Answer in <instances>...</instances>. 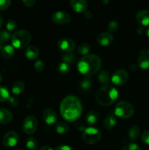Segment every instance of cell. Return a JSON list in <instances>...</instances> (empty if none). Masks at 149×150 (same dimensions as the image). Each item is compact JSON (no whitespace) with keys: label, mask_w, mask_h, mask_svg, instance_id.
<instances>
[{"label":"cell","mask_w":149,"mask_h":150,"mask_svg":"<svg viewBox=\"0 0 149 150\" xmlns=\"http://www.w3.org/2000/svg\"><path fill=\"white\" fill-rule=\"evenodd\" d=\"M141 139L145 144L149 145V130H145L142 133Z\"/></svg>","instance_id":"f35d334b"},{"label":"cell","mask_w":149,"mask_h":150,"mask_svg":"<svg viewBox=\"0 0 149 150\" xmlns=\"http://www.w3.org/2000/svg\"><path fill=\"white\" fill-rule=\"evenodd\" d=\"M56 150H72V149L68 145H59L57 146Z\"/></svg>","instance_id":"b9f144b4"},{"label":"cell","mask_w":149,"mask_h":150,"mask_svg":"<svg viewBox=\"0 0 149 150\" xmlns=\"http://www.w3.org/2000/svg\"><path fill=\"white\" fill-rule=\"evenodd\" d=\"M3 48V44L1 43V42H0V51H1V49H2Z\"/></svg>","instance_id":"c3c4849f"},{"label":"cell","mask_w":149,"mask_h":150,"mask_svg":"<svg viewBox=\"0 0 149 150\" xmlns=\"http://www.w3.org/2000/svg\"><path fill=\"white\" fill-rule=\"evenodd\" d=\"M129 74L124 69H118L115 70L111 76V81L116 86H122L127 83L128 80Z\"/></svg>","instance_id":"52a82bcc"},{"label":"cell","mask_w":149,"mask_h":150,"mask_svg":"<svg viewBox=\"0 0 149 150\" xmlns=\"http://www.w3.org/2000/svg\"><path fill=\"white\" fill-rule=\"evenodd\" d=\"M74 127L75 128L77 129V130L78 131H83L86 129V125L82 121H78V122H76L75 124H74Z\"/></svg>","instance_id":"74e56055"},{"label":"cell","mask_w":149,"mask_h":150,"mask_svg":"<svg viewBox=\"0 0 149 150\" xmlns=\"http://www.w3.org/2000/svg\"><path fill=\"white\" fill-rule=\"evenodd\" d=\"M39 51L38 48L35 45H30L26 48L25 56L29 60H34L39 57Z\"/></svg>","instance_id":"ac0fdd59"},{"label":"cell","mask_w":149,"mask_h":150,"mask_svg":"<svg viewBox=\"0 0 149 150\" xmlns=\"http://www.w3.org/2000/svg\"><path fill=\"white\" fill-rule=\"evenodd\" d=\"M22 2L25 4V6L28 7H32L35 5L36 1L34 0H23Z\"/></svg>","instance_id":"60d3db41"},{"label":"cell","mask_w":149,"mask_h":150,"mask_svg":"<svg viewBox=\"0 0 149 150\" xmlns=\"http://www.w3.org/2000/svg\"><path fill=\"white\" fill-rule=\"evenodd\" d=\"M134 106L130 103L125 100L118 102L114 108V114L119 118L129 119L134 115Z\"/></svg>","instance_id":"5b68a950"},{"label":"cell","mask_w":149,"mask_h":150,"mask_svg":"<svg viewBox=\"0 0 149 150\" xmlns=\"http://www.w3.org/2000/svg\"><path fill=\"white\" fill-rule=\"evenodd\" d=\"M70 64H67V63L64 62H61L57 66V72L61 75H65L68 73L69 71H70Z\"/></svg>","instance_id":"f1b7e54d"},{"label":"cell","mask_w":149,"mask_h":150,"mask_svg":"<svg viewBox=\"0 0 149 150\" xmlns=\"http://www.w3.org/2000/svg\"><path fill=\"white\" fill-rule=\"evenodd\" d=\"M16 150H23V149H16Z\"/></svg>","instance_id":"f907efd6"},{"label":"cell","mask_w":149,"mask_h":150,"mask_svg":"<svg viewBox=\"0 0 149 150\" xmlns=\"http://www.w3.org/2000/svg\"><path fill=\"white\" fill-rule=\"evenodd\" d=\"M18 27V25L16 21H15L14 20H9L7 22V24H6V28H7V31L9 32H13V31L16 30Z\"/></svg>","instance_id":"836d02e7"},{"label":"cell","mask_w":149,"mask_h":150,"mask_svg":"<svg viewBox=\"0 0 149 150\" xmlns=\"http://www.w3.org/2000/svg\"><path fill=\"white\" fill-rule=\"evenodd\" d=\"M140 129L137 125H132L128 130V136L131 140H135L139 137Z\"/></svg>","instance_id":"cb8c5ba5"},{"label":"cell","mask_w":149,"mask_h":150,"mask_svg":"<svg viewBox=\"0 0 149 150\" xmlns=\"http://www.w3.org/2000/svg\"><path fill=\"white\" fill-rule=\"evenodd\" d=\"M8 103L11 106L16 107L19 105V100L15 97H10L8 100Z\"/></svg>","instance_id":"ab89813d"},{"label":"cell","mask_w":149,"mask_h":150,"mask_svg":"<svg viewBox=\"0 0 149 150\" xmlns=\"http://www.w3.org/2000/svg\"><path fill=\"white\" fill-rule=\"evenodd\" d=\"M2 80H3L2 76H1V75H0V83H1V82L2 81Z\"/></svg>","instance_id":"681fc988"},{"label":"cell","mask_w":149,"mask_h":150,"mask_svg":"<svg viewBox=\"0 0 149 150\" xmlns=\"http://www.w3.org/2000/svg\"><path fill=\"white\" fill-rule=\"evenodd\" d=\"M51 21L55 24L65 25L70 23L71 21V16L67 12L59 10L53 13L51 16Z\"/></svg>","instance_id":"9c48e42d"},{"label":"cell","mask_w":149,"mask_h":150,"mask_svg":"<svg viewBox=\"0 0 149 150\" xmlns=\"http://www.w3.org/2000/svg\"><path fill=\"white\" fill-rule=\"evenodd\" d=\"M118 29H119V24H118V21L113 20L109 22L108 25V32L111 34L114 33V32H116L118 30Z\"/></svg>","instance_id":"1f68e13d"},{"label":"cell","mask_w":149,"mask_h":150,"mask_svg":"<svg viewBox=\"0 0 149 150\" xmlns=\"http://www.w3.org/2000/svg\"><path fill=\"white\" fill-rule=\"evenodd\" d=\"M32 40V36H31L30 32H28L25 29H21V30L16 31L11 35V40L12 45L15 48L18 49H23L28 46Z\"/></svg>","instance_id":"277c9868"},{"label":"cell","mask_w":149,"mask_h":150,"mask_svg":"<svg viewBox=\"0 0 149 150\" xmlns=\"http://www.w3.org/2000/svg\"><path fill=\"white\" fill-rule=\"evenodd\" d=\"M58 48L64 53H72L75 48V42L71 38H63L57 42Z\"/></svg>","instance_id":"30bf717a"},{"label":"cell","mask_w":149,"mask_h":150,"mask_svg":"<svg viewBox=\"0 0 149 150\" xmlns=\"http://www.w3.org/2000/svg\"><path fill=\"white\" fill-rule=\"evenodd\" d=\"M145 33H146V35H147V37H148V38H149V28H148V29H146V31H145Z\"/></svg>","instance_id":"7dc6e473"},{"label":"cell","mask_w":149,"mask_h":150,"mask_svg":"<svg viewBox=\"0 0 149 150\" xmlns=\"http://www.w3.org/2000/svg\"><path fill=\"white\" fill-rule=\"evenodd\" d=\"M121 150H141V149L137 144L129 143L126 144Z\"/></svg>","instance_id":"d590c367"},{"label":"cell","mask_w":149,"mask_h":150,"mask_svg":"<svg viewBox=\"0 0 149 150\" xmlns=\"http://www.w3.org/2000/svg\"><path fill=\"white\" fill-rule=\"evenodd\" d=\"M56 131L58 133V134H65L70 130V127H69L68 124L65 122H59L56 125L55 127Z\"/></svg>","instance_id":"484cf974"},{"label":"cell","mask_w":149,"mask_h":150,"mask_svg":"<svg viewBox=\"0 0 149 150\" xmlns=\"http://www.w3.org/2000/svg\"><path fill=\"white\" fill-rule=\"evenodd\" d=\"M80 86L83 90H89L92 86V80L90 76H85L84 79H83V80L80 81Z\"/></svg>","instance_id":"d4e9b609"},{"label":"cell","mask_w":149,"mask_h":150,"mask_svg":"<svg viewBox=\"0 0 149 150\" xmlns=\"http://www.w3.org/2000/svg\"><path fill=\"white\" fill-rule=\"evenodd\" d=\"M77 51L78 54H81L84 57V56L89 54V52L91 51V46L89 43L84 42V43H82L79 45Z\"/></svg>","instance_id":"4316f807"},{"label":"cell","mask_w":149,"mask_h":150,"mask_svg":"<svg viewBox=\"0 0 149 150\" xmlns=\"http://www.w3.org/2000/svg\"><path fill=\"white\" fill-rule=\"evenodd\" d=\"M25 89V84L21 81H17L14 82L12 85L11 91L13 95H19L24 91Z\"/></svg>","instance_id":"44dd1931"},{"label":"cell","mask_w":149,"mask_h":150,"mask_svg":"<svg viewBox=\"0 0 149 150\" xmlns=\"http://www.w3.org/2000/svg\"><path fill=\"white\" fill-rule=\"evenodd\" d=\"M42 117H43V120L45 123H47L48 125L55 124L58 120V117H57L56 111L50 108L44 109L43 112H42Z\"/></svg>","instance_id":"4fadbf2b"},{"label":"cell","mask_w":149,"mask_h":150,"mask_svg":"<svg viewBox=\"0 0 149 150\" xmlns=\"http://www.w3.org/2000/svg\"><path fill=\"white\" fill-rule=\"evenodd\" d=\"M13 114L8 109L0 108V124H8L13 120Z\"/></svg>","instance_id":"e0dca14e"},{"label":"cell","mask_w":149,"mask_h":150,"mask_svg":"<svg viewBox=\"0 0 149 150\" xmlns=\"http://www.w3.org/2000/svg\"><path fill=\"white\" fill-rule=\"evenodd\" d=\"M39 150H53L49 146H43L39 149Z\"/></svg>","instance_id":"f6af8a7d"},{"label":"cell","mask_w":149,"mask_h":150,"mask_svg":"<svg viewBox=\"0 0 149 150\" xmlns=\"http://www.w3.org/2000/svg\"><path fill=\"white\" fill-rule=\"evenodd\" d=\"M70 5L74 11L78 13H84L87 11L88 2L85 0H72Z\"/></svg>","instance_id":"9a60e30c"},{"label":"cell","mask_w":149,"mask_h":150,"mask_svg":"<svg viewBox=\"0 0 149 150\" xmlns=\"http://www.w3.org/2000/svg\"><path fill=\"white\" fill-rule=\"evenodd\" d=\"M99 114L96 111H91L86 114V122L89 125H95L99 121Z\"/></svg>","instance_id":"7402d4cb"},{"label":"cell","mask_w":149,"mask_h":150,"mask_svg":"<svg viewBox=\"0 0 149 150\" xmlns=\"http://www.w3.org/2000/svg\"><path fill=\"white\" fill-rule=\"evenodd\" d=\"M76 56L75 54L72 53H65L62 56V62L67 63L68 64H72L75 62Z\"/></svg>","instance_id":"83f0119b"},{"label":"cell","mask_w":149,"mask_h":150,"mask_svg":"<svg viewBox=\"0 0 149 150\" xmlns=\"http://www.w3.org/2000/svg\"><path fill=\"white\" fill-rule=\"evenodd\" d=\"M84 16H85V17H86V18L91 19L92 18V16H93V15H92V13H91L90 11L87 10V11L85 12L84 13Z\"/></svg>","instance_id":"ee69618b"},{"label":"cell","mask_w":149,"mask_h":150,"mask_svg":"<svg viewBox=\"0 0 149 150\" xmlns=\"http://www.w3.org/2000/svg\"><path fill=\"white\" fill-rule=\"evenodd\" d=\"M45 68V63L42 61V60H37L36 62L34 63V69L38 73H41L43 71Z\"/></svg>","instance_id":"e575fe53"},{"label":"cell","mask_w":149,"mask_h":150,"mask_svg":"<svg viewBox=\"0 0 149 150\" xmlns=\"http://www.w3.org/2000/svg\"><path fill=\"white\" fill-rule=\"evenodd\" d=\"M19 141V136L16 132L9 131L5 133L2 139V144L5 147H14Z\"/></svg>","instance_id":"8fae6325"},{"label":"cell","mask_w":149,"mask_h":150,"mask_svg":"<svg viewBox=\"0 0 149 150\" xmlns=\"http://www.w3.org/2000/svg\"><path fill=\"white\" fill-rule=\"evenodd\" d=\"M37 129V120L34 116H28L23 122V130L26 134L31 135L35 133Z\"/></svg>","instance_id":"ba28073f"},{"label":"cell","mask_w":149,"mask_h":150,"mask_svg":"<svg viewBox=\"0 0 149 150\" xmlns=\"http://www.w3.org/2000/svg\"><path fill=\"white\" fill-rule=\"evenodd\" d=\"M136 31H137V33L138 34V35H143L145 32V29L143 26H140L137 28V30Z\"/></svg>","instance_id":"7bdbcfd3"},{"label":"cell","mask_w":149,"mask_h":150,"mask_svg":"<svg viewBox=\"0 0 149 150\" xmlns=\"http://www.w3.org/2000/svg\"><path fill=\"white\" fill-rule=\"evenodd\" d=\"M10 38H11V36H10V34L8 31L3 30L0 32V42L2 44L8 42Z\"/></svg>","instance_id":"d6a6232c"},{"label":"cell","mask_w":149,"mask_h":150,"mask_svg":"<svg viewBox=\"0 0 149 150\" xmlns=\"http://www.w3.org/2000/svg\"><path fill=\"white\" fill-rule=\"evenodd\" d=\"M10 92L5 86H0V103L6 102L10 98Z\"/></svg>","instance_id":"f546056e"},{"label":"cell","mask_w":149,"mask_h":150,"mask_svg":"<svg viewBox=\"0 0 149 150\" xmlns=\"http://www.w3.org/2000/svg\"><path fill=\"white\" fill-rule=\"evenodd\" d=\"M82 104L77 97L68 95L65 97L60 104V113L66 121L76 122L82 114Z\"/></svg>","instance_id":"6da1fadb"},{"label":"cell","mask_w":149,"mask_h":150,"mask_svg":"<svg viewBox=\"0 0 149 150\" xmlns=\"http://www.w3.org/2000/svg\"><path fill=\"white\" fill-rule=\"evenodd\" d=\"M114 40L113 35L108 32H102L99 34L97 38V42L102 46H108Z\"/></svg>","instance_id":"5bb4252c"},{"label":"cell","mask_w":149,"mask_h":150,"mask_svg":"<svg viewBox=\"0 0 149 150\" xmlns=\"http://www.w3.org/2000/svg\"><path fill=\"white\" fill-rule=\"evenodd\" d=\"M26 146L28 150H37L38 146L37 141L34 137L28 138L26 140Z\"/></svg>","instance_id":"4dcf8cb0"},{"label":"cell","mask_w":149,"mask_h":150,"mask_svg":"<svg viewBox=\"0 0 149 150\" xmlns=\"http://www.w3.org/2000/svg\"><path fill=\"white\" fill-rule=\"evenodd\" d=\"M139 67L143 70L149 68V49L148 48H143L140 51L138 56Z\"/></svg>","instance_id":"7c38bea8"},{"label":"cell","mask_w":149,"mask_h":150,"mask_svg":"<svg viewBox=\"0 0 149 150\" xmlns=\"http://www.w3.org/2000/svg\"><path fill=\"white\" fill-rule=\"evenodd\" d=\"M136 20L142 26L149 25V10H142L136 14Z\"/></svg>","instance_id":"2e32d148"},{"label":"cell","mask_w":149,"mask_h":150,"mask_svg":"<svg viewBox=\"0 0 149 150\" xmlns=\"http://www.w3.org/2000/svg\"><path fill=\"white\" fill-rule=\"evenodd\" d=\"M98 80L100 83L104 85H108V83L111 81V76L107 70H101L98 74Z\"/></svg>","instance_id":"603a6c76"},{"label":"cell","mask_w":149,"mask_h":150,"mask_svg":"<svg viewBox=\"0 0 149 150\" xmlns=\"http://www.w3.org/2000/svg\"><path fill=\"white\" fill-rule=\"evenodd\" d=\"M11 4V1L10 0H0V11L5 10L9 8Z\"/></svg>","instance_id":"8d00e7d4"},{"label":"cell","mask_w":149,"mask_h":150,"mask_svg":"<svg viewBox=\"0 0 149 150\" xmlns=\"http://www.w3.org/2000/svg\"><path fill=\"white\" fill-rule=\"evenodd\" d=\"M118 98V92L111 85H105L98 89L96 100L98 103L103 106H109L115 102Z\"/></svg>","instance_id":"3957f363"},{"label":"cell","mask_w":149,"mask_h":150,"mask_svg":"<svg viewBox=\"0 0 149 150\" xmlns=\"http://www.w3.org/2000/svg\"><path fill=\"white\" fill-rule=\"evenodd\" d=\"M102 138L100 131L95 127H87L83 132L82 139L83 142L89 145L96 144L99 143Z\"/></svg>","instance_id":"8992f818"},{"label":"cell","mask_w":149,"mask_h":150,"mask_svg":"<svg viewBox=\"0 0 149 150\" xmlns=\"http://www.w3.org/2000/svg\"><path fill=\"white\" fill-rule=\"evenodd\" d=\"M116 125V118H115V114H109V115L107 116L103 122V126L106 130H112Z\"/></svg>","instance_id":"d6986e66"},{"label":"cell","mask_w":149,"mask_h":150,"mask_svg":"<svg viewBox=\"0 0 149 150\" xmlns=\"http://www.w3.org/2000/svg\"><path fill=\"white\" fill-rule=\"evenodd\" d=\"M3 23H4V19H3L2 16L0 14V29H1V26H3Z\"/></svg>","instance_id":"bcb514c9"},{"label":"cell","mask_w":149,"mask_h":150,"mask_svg":"<svg viewBox=\"0 0 149 150\" xmlns=\"http://www.w3.org/2000/svg\"><path fill=\"white\" fill-rule=\"evenodd\" d=\"M102 67V60L96 54H88L82 57L77 62V70L79 73L86 76L94 75L100 70Z\"/></svg>","instance_id":"7a4b0ae2"},{"label":"cell","mask_w":149,"mask_h":150,"mask_svg":"<svg viewBox=\"0 0 149 150\" xmlns=\"http://www.w3.org/2000/svg\"><path fill=\"white\" fill-rule=\"evenodd\" d=\"M1 54L3 58L8 59L15 55V48L11 45H5L3 46L1 51Z\"/></svg>","instance_id":"ffe728a7"}]
</instances>
